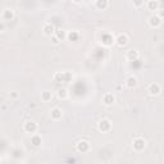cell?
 Instances as JSON below:
<instances>
[{"label":"cell","mask_w":164,"mask_h":164,"mask_svg":"<svg viewBox=\"0 0 164 164\" xmlns=\"http://www.w3.org/2000/svg\"><path fill=\"white\" fill-rule=\"evenodd\" d=\"M72 77L73 76H72L69 72H56L54 74V81L62 84V82H68L69 80H72Z\"/></svg>","instance_id":"cell-1"},{"label":"cell","mask_w":164,"mask_h":164,"mask_svg":"<svg viewBox=\"0 0 164 164\" xmlns=\"http://www.w3.org/2000/svg\"><path fill=\"white\" fill-rule=\"evenodd\" d=\"M115 42H117V45L119 47H123L126 46L128 44V36L126 35V33H119L118 37L115 38Z\"/></svg>","instance_id":"cell-8"},{"label":"cell","mask_w":164,"mask_h":164,"mask_svg":"<svg viewBox=\"0 0 164 164\" xmlns=\"http://www.w3.org/2000/svg\"><path fill=\"white\" fill-rule=\"evenodd\" d=\"M149 25H150L153 28H158L162 25V17L154 14V16H151L150 18H149Z\"/></svg>","instance_id":"cell-7"},{"label":"cell","mask_w":164,"mask_h":164,"mask_svg":"<svg viewBox=\"0 0 164 164\" xmlns=\"http://www.w3.org/2000/svg\"><path fill=\"white\" fill-rule=\"evenodd\" d=\"M145 146H146V142H145V140H144V138L137 137V138L133 140L132 147H133L135 151H142L144 149H145Z\"/></svg>","instance_id":"cell-4"},{"label":"cell","mask_w":164,"mask_h":164,"mask_svg":"<svg viewBox=\"0 0 164 164\" xmlns=\"http://www.w3.org/2000/svg\"><path fill=\"white\" fill-rule=\"evenodd\" d=\"M4 30V25H0V31H3Z\"/></svg>","instance_id":"cell-25"},{"label":"cell","mask_w":164,"mask_h":164,"mask_svg":"<svg viewBox=\"0 0 164 164\" xmlns=\"http://www.w3.org/2000/svg\"><path fill=\"white\" fill-rule=\"evenodd\" d=\"M67 38H68L69 41H77L80 38V33L77 31H71L67 33Z\"/></svg>","instance_id":"cell-17"},{"label":"cell","mask_w":164,"mask_h":164,"mask_svg":"<svg viewBox=\"0 0 164 164\" xmlns=\"http://www.w3.org/2000/svg\"><path fill=\"white\" fill-rule=\"evenodd\" d=\"M11 95L13 96V98H18V94H17V93H12Z\"/></svg>","instance_id":"cell-24"},{"label":"cell","mask_w":164,"mask_h":164,"mask_svg":"<svg viewBox=\"0 0 164 164\" xmlns=\"http://www.w3.org/2000/svg\"><path fill=\"white\" fill-rule=\"evenodd\" d=\"M133 5L136 8H140L144 5V0H133Z\"/></svg>","instance_id":"cell-22"},{"label":"cell","mask_w":164,"mask_h":164,"mask_svg":"<svg viewBox=\"0 0 164 164\" xmlns=\"http://www.w3.org/2000/svg\"><path fill=\"white\" fill-rule=\"evenodd\" d=\"M95 7L98 8L99 11H105V9L109 7V2H108V0H96Z\"/></svg>","instance_id":"cell-14"},{"label":"cell","mask_w":164,"mask_h":164,"mask_svg":"<svg viewBox=\"0 0 164 164\" xmlns=\"http://www.w3.org/2000/svg\"><path fill=\"white\" fill-rule=\"evenodd\" d=\"M50 37H51V42H53V45H58V44L60 42V40H59V38H58L55 35H53V36H50Z\"/></svg>","instance_id":"cell-23"},{"label":"cell","mask_w":164,"mask_h":164,"mask_svg":"<svg viewBox=\"0 0 164 164\" xmlns=\"http://www.w3.org/2000/svg\"><path fill=\"white\" fill-rule=\"evenodd\" d=\"M50 115H51L53 120H60L62 117H63V112H62V109H59V108H53L50 112Z\"/></svg>","instance_id":"cell-9"},{"label":"cell","mask_w":164,"mask_h":164,"mask_svg":"<svg viewBox=\"0 0 164 164\" xmlns=\"http://www.w3.org/2000/svg\"><path fill=\"white\" fill-rule=\"evenodd\" d=\"M73 2H74V3H80V2H81V0H73Z\"/></svg>","instance_id":"cell-26"},{"label":"cell","mask_w":164,"mask_h":164,"mask_svg":"<svg viewBox=\"0 0 164 164\" xmlns=\"http://www.w3.org/2000/svg\"><path fill=\"white\" fill-rule=\"evenodd\" d=\"M160 91H162V87H160V85L159 84H150L147 86V93H149V95L150 96H156V95H159L160 94Z\"/></svg>","instance_id":"cell-6"},{"label":"cell","mask_w":164,"mask_h":164,"mask_svg":"<svg viewBox=\"0 0 164 164\" xmlns=\"http://www.w3.org/2000/svg\"><path fill=\"white\" fill-rule=\"evenodd\" d=\"M54 35H55L58 38H59L60 41L63 40V38L67 37V33H65V31H63V30H58V31H55V32H54Z\"/></svg>","instance_id":"cell-21"},{"label":"cell","mask_w":164,"mask_h":164,"mask_svg":"<svg viewBox=\"0 0 164 164\" xmlns=\"http://www.w3.org/2000/svg\"><path fill=\"white\" fill-rule=\"evenodd\" d=\"M2 18L4 21H12L14 18V12L12 9H4L3 13H2Z\"/></svg>","instance_id":"cell-13"},{"label":"cell","mask_w":164,"mask_h":164,"mask_svg":"<svg viewBox=\"0 0 164 164\" xmlns=\"http://www.w3.org/2000/svg\"><path fill=\"white\" fill-rule=\"evenodd\" d=\"M56 95H58V98H59V99L65 100L67 98H68V91H67L65 89H59V90H58V93H56Z\"/></svg>","instance_id":"cell-20"},{"label":"cell","mask_w":164,"mask_h":164,"mask_svg":"<svg viewBox=\"0 0 164 164\" xmlns=\"http://www.w3.org/2000/svg\"><path fill=\"white\" fill-rule=\"evenodd\" d=\"M98 128H99V131L100 132H109L110 131V128H112V122H110L109 119L107 118H104V119H101L100 122L98 123Z\"/></svg>","instance_id":"cell-2"},{"label":"cell","mask_w":164,"mask_h":164,"mask_svg":"<svg viewBox=\"0 0 164 164\" xmlns=\"http://www.w3.org/2000/svg\"><path fill=\"white\" fill-rule=\"evenodd\" d=\"M23 129L27 132V133H36L37 131V124L33 122V120H27V122H25V124H23Z\"/></svg>","instance_id":"cell-5"},{"label":"cell","mask_w":164,"mask_h":164,"mask_svg":"<svg viewBox=\"0 0 164 164\" xmlns=\"http://www.w3.org/2000/svg\"><path fill=\"white\" fill-rule=\"evenodd\" d=\"M90 142L89 141H86V140H81V141H78L76 144V149H77V151L78 153H82V154H85V153H87L90 150Z\"/></svg>","instance_id":"cell-3"},{"label":"cell","mask_w":164,"mask_h":164,"mask_svg":"<svg viewBox=\"0 0 164 164\" xmlns=\"http://www.w3.org/2000/svg\"><path fill=\"white\" fill-rule=\"evenodd\" d=\"M42 31H44V33L46 36H53L54 35V32H55V28L51 23H45L44 27H42Z\"/></svg>","instance_id":"cell-11"},{"label":"cell","mask_w":164,"mask_h":164,"mask_svg":"<svg viewBox=\"0 0 164 164\" xmlns=\"http://www.w3.org/2000/svg\"><path fill=\"white\" fill-rule=\"evenodd\" d=\"M138 56H140L138 51H137V50H135V49L129 50V51L127 53V59H128V60H131V62L137 60V59H138Z\"/></svg>","instance_id":"cell-16"},{"label":"cell","mask_w":164,"mask_h":164,"mask_svg":"<svg viewBox=\"0 0 164 164\" xmlns=\"http://www.w3.org/2000/svg\"><path fill=\"white\" fill-rule=\"evenodd\" d=\"M103 103L107 105V107H110V105H113L115 103V96L113 94H110V93L105 94L104 98H103Z\"/></svg>","instance_id":"cell-10"},{"label":"cell","mask_w":164,"mask_h":164,"mask_svg":"<svg viewBox=\"0 0 164 164\" xmlns=\"http://www.w3.org/2000/svg\"><path fill=\"white\" fill-rule=\"evenodd\" d=\"M31 144L35 147H38V146H41V144H42V138L40 135H36V133H32V136H31Z\"/></svg>","instance_id":"cell-12"},{"label":"cell","mask_w":164,"mask_h":164,"mask_svg":"<svg viewBox=\"0 0 164 164\" xmlns=\"http://www.w3.org/2000/svg\"><path fill=\"white\" fill-rule=\"evenodd\" d=\"M147 8H149V11H158L159 2H158V0H149V2H147Z\"/></svg>","instance_id":"cell-18"},{"label":"cell","mask_w":164,"mask_h":164,"mask_svg":"<svg viewBox=\"0 0 164 164\" xmlns=\"http://www.w3.org/2000/svg\"><path fill=\"white\" fill-rule=\"evenodd\" d=\"M53 99V94L50 91H44V93H41V100L44 101V103H47V101H50Z\"/></svg>","instance_id":"cell-19"},{"label":"cell","mask_w":164,"mask_h":164,"mask_svg":"<svg viewBox=\"0 0 164 164\" xmlns=\"http://www.w3.org/2000/svg\"><path fill=\"white\" fill-rule=\"evenodd\" d=\"M126 86L128 89H135L137 86V78L135 76H129L126 80Z\"/></svg>","instance_id":"cell-15"}]
</instances>
